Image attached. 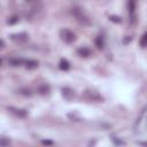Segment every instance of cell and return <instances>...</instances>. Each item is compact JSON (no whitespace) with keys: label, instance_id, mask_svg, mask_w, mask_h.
Returning a JSON list of instances; mask_svg holds the SVG:
<instances>
[{"label":"cell","instance_id":"obj_19","mask_svg":"<svg viewBox=\"0 0 147 147\" xmlns=\"http://www.w3.org/2000/svg\"><path fill=\"white\" fill-rule=\"evenodd\" d=\"M9 142H11V140H7L6 138H1V145L3 146H7V145H9Z\"/></svg>","mask_w":147,"mask_h":147},{"label":"cell","instance_id":"obj_17","mask_svg":"<svg viewBox=\"0 0 147 147\" xmlns=\"http://www.w3.org/2000/svg\"><path fill=\"white\" fill-rule=\"evenodd\" d=\"M109 20H110L112 22H115V23H121V22H122L121 17H120V16H115V15L109 16Z\"/></svg>","mask_w":147,"mask_h":147},{"label":"cell","instance_id":"obj_20","mask_svg":"<svg viewBox=\"0 0 147 147\" xmlns=\"http://www.w3.org/2000/svg\"><path fill=\"white\" fill-rule=\"evenodd\" d=\"M41 144L43 145H47V146H52L53 145V141H51V140H43Z\"/></svg>","mask_w":147,"mask_h":147},{"label":"cell","instance_id":"obj_8","mask_svg":"<svg viewBox=\"0 0 147 147\" xmlns=\"http://www.w3.org/2000/svg\"><path fill=\"white\" fill-rule=\"evenodd\" d=\"M8 63H9V65H12V67H20V65H22V64L24 63V60L19 59V57H11V59L8 60Z\"/></svg>","mask_w":147,"mask_h":147},{"label":"cell","instance_id":"obj_4","mask_svg":"<svg viewBox=\"0 0 147 147\" xmlns=\"http://www.w3.org/2000/svg\"><path fill=\"white\" fill-rule=\"evenodd\" d=\"M11 39H12L14 43H17V44H24V43L28 41L29 36H28V33H25V32H21V33L12 35V36H11Z\"/></svg>","mask_w":147,"mask_h":147},{"label":"cell","instance_id":"obj_13","mask_svg":"<svg viewBox=\"0 0 147 147\" xmlns=\"http://www.w3.org/2000/svg\"><path fill=\"white\" fill-rule=\"evenodd\" d=\"M70 68V64H69V62L67 61V60H61L60 61V69L61 70H68Z\"/></svg>","mask_w":147,"mask_h":147},{"label":"cell","instance_id":"obj_15","mask_svg":"<svg viewBox=\"0 0 147 147\" xmlns=\"http://www.w3.org/2000/svg\"><path fill=\"white\" fill-rule=\"evenodd\" d=\"M20 94H22L24 97H31L32 96V92L29 89H21L20 90Z\"/></svg>","mask_w":147,"mask_h":147},{"label":"cell","instance_id":"obj_23","mask_svg":"<svg viewBox=\"0 0 147 147\" xmlns=\"http://www.w3.org/2000/svg\"><path fill=\"white\" fill-rule=\"evenodd\" d=\"M136 1H137V0H136Z\"/></svg>","mask_w":147,"mask_h":147},{"label":"cell","instance_id":"obj_10","mask_svg":"<svg viewBox=\"0 0 147 147\" xmlns=\"http://www.w3.org/2000/svg\"><path fill=\"white\" fill-rule=\"evenodd\" d=\"M24 63L28 69H35L38 67V61H36V60H25Z\"/></svg>","mask_w":147,"mask_h":147},{"label":"cell","instance_id":"obj_2","mask_svg":"<svg viewBox=\"0 0 147 147\" xmlns=\"http://www.w3.org/2000/svg\"><path fill=\"white\" fill-rule=\"evenodd\" d=\"M83 97L89 100V101H94V102H101L104 100V98L97 92V91H93V90H86L84 91L83 93Z\"/></svg>","mask_w":147,"mask_h":147},{"label":"cell","instance_id":"obj_14","mask_svg":"<svg viewBox=\"0 0 147 147\" xmlns=\"http://www.w3.org/2000/svg\"><path fill=\"white\" fill-rule=\"evenodd\" d=\"M20 21V19H19V16H16V15H14V16H12V17H9L8 19V21H7V23L9 24V25H13V24H16L17 22Z\"/></svg>","mask_w":147,"mask_h":147},{"label":"cell","instance_id":"obj_7","mask_svg":"<svg viewBox=\"0 0 147 147\" xmlns=\"http://www.w3.org/2000/svg\"><path fill=\"white\" fill-rule=\"evenodd\" d=\"M128 7H129V13L131 16V22H134V12H136V0H129L128 1Z\"/></svg>","mask_w":147,"mask_h":147},{"label":"cell","instance_id":"obj_11","mask_svg":"<svg viewBox=\"0 0 147 147\" xmlns=\"http://www.w3.org/2000/svg\"><path fill=\"white\" fill-rule=\"evenodd\" d=\"M37 91H38L40 94H48V93H49V86L46 85V84H43V85L38 86Z\"/></svg>","mask_w":147,"mask_h":147},{"label":"cell","instance_id":"obj_3","mask_svg":"<svg viewBox=\"0 0 147 147\" xmlns=\"http://www.w3.org/2000/svg\"><path fill=\"white\" fill-rule=\"evenodd\" d=\"M60 37H61V39H62L64 43H67V44H71V43H74V41L76 40L75 33H74L72 31H70V30H68V29L61 30V31H60Z\"/></svg>","mask_w":147,"mask_h":147},{"label":"cell","instance_id":"obj_1","mask_svg":"<svg viewBox=\"0 0 147 147\" xmlns=\"http://www.w3.org/2000/svg\"><path fill=\"white\" fill-rule=\"evenodd\" d=\"M72 15L75 16V19H76L82 25H89V24H90L89 17L85 15V13H84L81 8H78V7L72 8Z\"/></svg>","mask_w":147,"mask_h":147},{"label":"cell","instance_id":"obj_21","mask_svg":"<svg viewBox=\"0 0 147 147\" xmlns=\"http://www.w3.org/2000/svg\"><path fill=\"white\" fill-rule=\"evenodd\" d=\"M1 48H5V41L1 40Z\"/></svg>","mask_w":147,"mask_h":147},{"label":"cell","instance_id":"obj_22","mask_svg":"<svg viewBox=\"0 0 147 147\" xmlns=\"http://www.w3.org/2000/svg\"><path fill=\"white\" fill-rule=\"evenodd\" d=\"M27 1H32V0H27Z\"/></svg>","mask_w":147,"mask_h":147},{"label":"cell","instance_id":"obj_12","mask_svg":"<svg viewBox=\"0 0 147 147\" xmlns=\"http://www.w3.org/2000/svg\"><path fill=\"white\" fill-rule=\"evenodd\" d=\"M96 46H97L99 49H104V47H105V41H104V38H102L101 36L96 38Z\"/></svg>","mask_w":147,"mask_h":147},{"label":"cell","instance_id":"obj_16","mask_svg":"<svg viewBox=\"0 0 147 147\" xmlns=\"http://www.w3.org/2000/svg\"><path fill=\"white\" fill-rule=\"evenodd\" d=\"M140 45H141L142 47H146V46H147V33H145V35L141 37V39H140Z\"/></svg>","mask_w":147,"mask_h":147},{"label":"cell","instance_id":"obj_5","mask_svg":"<svg viewBox=\"0 0 147 147\" xmlns=\"http://www.w3.org/2000/svg\"><path fill=\"white\" fill-rule=\"evenodd\" d=\"M8 112L12 113L13 115L20 117V118H24L28 116V113L25 109H20V108H14V107H8Z\"/></svg>","mask_w":147,"mask_h":147},{"label":"cell","instance_id":"obj_6","mask_svg":"<svg viewBox=\"0 0 147 147\" xmlns=\"http://www.w3.org/2000/svg\"><path fill=\"white\" fill-rule=\"evenodd\" d=\"M62 96L65 100L70 101L75 98V91L71 90L70 88H64V89H62Z\"/></svg>","mask_w":147,"mask_h":147},{"label":"cell","instance_id":"obj_18","mask_svg":"<svg viewBox=\"0 0 147 147\" xmlns=\"http://www.w3.org/2000/svg\"><path fill=\"white\" fill-rule=\"evenodd\" d=\"M68 116H69L70 118H72V121H80V120H81L80 116H77L76 114H69Z\"/></svg>","mask_w":147,"mask_h":147},{"label":"cell","instance_id":"obj_9","mask_svg":"<svg viewBox=\"0 0 147 147\" xmlns=\"http://www.w3.org/2000/svg\"><path fill=\"white\" fill-rule=\"evenodd\" d=\"M77 53H78V55L82 56V57H89V56L91 55V51H90L89 48H86V47H81V48H78V49H77Z\"/></svg>","mask_w":147,"mask_h":147}]
</instances>
